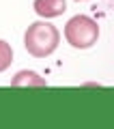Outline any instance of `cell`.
Returning <instances> with one entry per match:
<instances>
[{
  "label": "cell",
  "instance_id": "obj_4",
  "mask_svg": "<svg viewBox=\"0 0 114 129\" xmlns=\"http://www.w3.org/2000/svg\"><path fill=\"white\" fill-rule=\"evenodd\" d=\"M11 86L13 88H45L47 86V80L41 78L37 71H30V69H22L11 78Z\"/></svg>",
  "mask_w": 114,
  "mask_h": 129
},
{
  "label": "cell",
  "instance_id": "obj_1",
  "mask_svg": "<svg viewBox=\"0 0 114 129\" xmlns=\"http://www.w3.org/2000/svg\"><path fill=\"white\" fill-rule=\"evenodd\" d=\"M58 43H60V32L47 19L32 22L24 32V47L35 58H47L50 54L56 52Z\"/></svg>",
  "mask_w": 114,
  "mask_h": 129
},
{
  "label": "cell",
  "instance_id": "obj_5",
  "mask_svg": "<svg viewBox=\"0 0 114 129\" xmlns=\"http://www.w3.org/2000/svg\"><path fill=\"white\" fill-rule=\"evenodd\" d=\"M11 62H13V47L5 39H0V73L9 69Z\"/></svg>",
  "mask_w": 114,
  "mask_h": 129
},
{
  "label": "cell",
  "instance_id": "obj_3",
  "mask_svg": "<svg viewBox=\"0 0 114 129\" xmlns=\"http://www.w3.org/2000/svg\"><path fill=\"white\" fill-rule=\"evenodd\" d=\"M32 9L41 19H54L67 11V0H35Z\"/></svg>",
  "mask_w": 114,
  "mask_h": 129
},
{
  "label": "cell",
  "instance_id": "obj_6",
  "mask_svg": "<svg viewBox=\"0 0 114 129\" xmlns=\"http://www.w3.org/2000/svg\"><path fill=\"white\" fill-rule=\"evenodd\" d=\"M75 2H84V0H75Z\"/></svg>",
  "mask_w": 114,
  "mask_h": 129
},
{
  "label": "cell",
  "instance_id": "obj_2",
  "mask_svg": "<svg viewBox=\"0 0 114 129\" xmlns=\"http://www.w3.org/2000/svg\"><path fill=\"white\" fill-rule=\"evenodd\" d=\"M65 41L75 50H91L99 41V24L91 15H73L65 24Z\"/></svg>",
  "mask_w": 114,
  "mask_h": 129
}]
</instances>
